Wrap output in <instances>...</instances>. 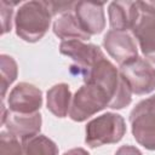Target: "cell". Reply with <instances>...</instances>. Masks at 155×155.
Instances as JSON below:
<instances>
[{"mask_svg": "<svg viewBox=\"0 0 155 155\" xmlns=\"http://www.w3.org/2000/svg\"><path fill=\"white\" fill-rule=\"evenodd\" d=\"M18 1H0V16H1V34H6L12 28V15H13V6H16Z\"/></svg>", "mask_w": 155, "mask_h": 155, "instance_id": "cell-19", "label": "cell"}, {"mask_svg": "<svg viewBox=\"0 0 155 155\" xmlns=\"http://www.w3.org/2000/svg\"><path fill=\"white\" fill-rule=\"evenodd\" d=\"M51 17L47 1H27L16 13V34L27 42H36L48 30Z\"/></svg>", "mask_w": 155, "mask_h": 155, "instance_id": "cell-2", "label": "cell"}, {"mask_svg": "<svg viewBox=\"0 0 155 155\" xmlns=\"http://www.w3.org/2000/svg\"><path fill=\"white\" fill-rule=\"evenodd\" d=\"M42 104L41 91L28 82L17 84L7 97V105L12 113L34 114L38 113Z\"/></svg>", "mask_w": 155, "mask_h": 155, "instance_id": "cell-9", "label": "cell"}, {"mask_svg": "<svg viewBox=\"0 0 155 155\" xmlns=\"http://www.w3.org/2000/svg\"><path fill=\"white\" fill-rule=\"evenodd\" d=\"M84 81L85 84H97L103 87L110 98L109 108L111 109H122L131 103L132 91L120 70L107 58L96 63L84 75Z\"/></svg>", "mask_w": 155, "mask_h": 155, "instance_id": "cell-1", "label": "cell"}, {"mask_svg": "<svg viewBox=\"0 0 155 155\" xmlns=\"http://www.w3.org/2000/svg\"><path fill=\"white\" fill-rule=\"evenodd\" d=\"M103 46L109 56L120 64V67L138 57L136 41L127 31L110 29L103 38Z\"/></svg>", "mask_w": 155, "mask_h": 155, "instance_id": "cell-10", "label": "cell"}, {"mask_svg": "<svg viewBox=\"0 0 155 155\" xmlns=\"http://www.w3.org/2000/svg\"><path fill=\"white\" fill-rule=\"evenodd\" d=\"M133 1H113L109 5V24L111 30L127 31L131 29Z\"/></svg>", "mask_w": 155, "mask_h": 155, "instance_id": "cell-15", "label": "cell"}, {"mask_svg": "<svg viewBox=\"0 0 155 155\" xmlns=\"http://www.w3.org/2000/svg\"><path fill=\"white\" fill-rule=\"evenodd\" d=\"M120 73L128 84L132 93L147 94L155 90V68L142 57L120 67Z\"/></svg>", "mask_w": 155, "mask_h": 155, "instance_id": "cell-7", "label": "cell"}, {"mask_svg": "<svg viewBox=\"0 0 155 155\" xmlns=\"http://www.w3.org/2000/svg\"><path fill=\"white\" fill-rule=\"evenodd\" d=\"M22 155H58V148L46 136L35 134L22 139Z\"/></svg>", "mask_w": 155, "mask_h": 155, "instance_id": "cell-16", "label": "cell"}, {"mask_svg": "<svg viewBox=\"0 0 155 155\" xmlns=\"http://www.w3.org/2000/svg\"><path fill=\"white\" fill-rule=\"evenodd\" d=\"M132 34L148 62L155 64V6L153 2H132Z\"/></svg>", "mask_w": 155, "mask_h": 155, "instance_id": "cell-3", "label": "cell"}, {"mask_svg": "<svg viewBox=\"0 0 155 155\" xmlns=\"http://www.w3.org/2000/svg\"><path fill=\"white\" fill-rule=\"evenodd\" d=\"M63 155H90V154L82 148H74V149H70V150L65 151Z\"/></svg>", "mask_w": 155, "mask_h": 155, "instance_id": "cell-22", "label": "cell"}, {"mask_svg": "<svg viewBox=\"0 0 155 155\" xmlns=\"http://www.w3.org/2000/svg\"><path fill=\"white\" fill-rule=\"evenodd\" d=\"M59 52L71 58L82 75H85L96 63L105 58L103 51L93 44H85L81 40L62 41L59 45Z\"/></svg>", "mask_w": 155, "mask_h": 155, "instance_id": "cell-8", "label": "cell"}, {"mask_svg": "<svg viewBox=\"0 0 155 155\" xmlns=\"http://www.w3.org/2000/svg\"><path fill=\"white\" fill-rule=\"evenodd\" d=\"M153 4H154V6H155V2H153Z\"/></svg>", "mask_w": 155, "mask_h": 155, "instance_id": "cell-23", "label": "cell"}, {"mask_svg": "<svg viewBox=\"0 0 155 155\" xmlns=\"http://www.w3.org/2000/svg\"><path fill=\"white\" fill-rule=\"evenodd\" d=\"M48 8L52 13V16L56 15H64L68 12H73L75 10V1H47Z\"/></svg>", "mask_w": 155, "mask_h": 155, "instance_id": "cell-20", "label": "cell"}, {"mask_svg": "<svg viewBox=\"0 0 155 155\" xmlns=\"http://www.w3.org/2000/svg\"><path fill=\"white\" fill-rule=\"evenodd\" d=\"M126 133V124L121 115L115 113L102 114L86 126L85 142L91 148L117 143Z\"/></svg>", "mask_w": 155, "mask_h": 155, "instance_id": "cell-4", "label": "cell"}, {"mask_svg": "<svg viewBox=\"0 0 155 155\" xmlns=\"http://www.w3.org/2000/svg\"><path fill=\"white\" fill-rule=\"evenodd\" d=\"M71 92L67 84H57L47 91V109L57 117H65L71 104Z\"/></svg>", "mask_w": 155, "mask_h": 155, "instance_id": "cell-14", "label": "cell"}, {"mask_svg": "<svg viewBox=\"0 0 155 155\" xmlns=\"http://www.w3.org/2000/svg\"><path fill=\"white\" fill-rule=\"evenodd\" d=\"M53 33L63 41L88 40L91 36L84 30L75 13L68 12L59 16L53 23Z\"/></svg>", "mask_w": 155, "mask_h": 155, "instance_id": "cell-13", "label": "cell"}, {"mask_svg": "<svg viewBox=\"0 0 155 155\" xmlns=\"http://www.w3.org/2000/svg\"><path fill=\"white\" fill-rule=\"evenodd\" d=\"M41 115L39 113L34 114H18V113H8L5 126L10 133L16 136L17 138L25 139L28 137L39 134L41 128Z\"/></svg>", "mask_w": 155, "mask_h": 155, "instance_id": "cell-12", "label": "cell"}, {"mask_svg": "<svg viewBox=\"0 0 155 155\" xmlns=\"http://www.w3.org/2000/svg\"><path fill=\"white\" fill-rule=\"evenodd\" d=\"M0 71H1V97L4 98L7 88L17 78V63L8 54L0 56Z\"/></svg>", "mask_w": 155, "mask_h": 155, "instance_id": "cell-17", "label": "cell"}, {"mask_svg": "<svg viewBox=\"0 0 155 155\" xmlns=\"http://www.w3.org/2000/svg\"><path fill=\"white\" fill-rule=\"evenodd\" d=\"M115 155H142V153L136 147H132V145H122V147H120L116 150Z\"/></svg>", "mask_w": 155, "mask_h": 155, "instance_id": "cell-21", "label": "cell"}, {"mask_svg": "<svg viewBox=\"0 0 155 155\" xmlns=\"http://www.w3.org/2000/svg\"><path fill=\"white\" fill-rule=\"evenodd\" d=\"M110 98L107 91L97 84H85L74 94L69 109V117L73 121L82 122L109 107Z\"/></svg>", "mask_w": 155, "mask_h": 155, "instance_id": "cell-5", "label": "cell"}, {"mask_svg": "<svg viewBox=\"0 0 155 155\" xmlns=\"http://www.w3.org/2000/svg\"><path fill=\"white\" fill-rule=\"evenodd\" d=\"M0 155H22V143L8 131L0 133Z\"/></svg>", "mask_w": 155, "mask_h": 155, "instance_id": "cell-18", "label": "cell"}, {"mask_svg": "<svg viewBox=\"0 0 155 155\" xmlns=\"http://www.w3.org/2000/svg\"><path fill=\"white\" fill-rule=\"evenodd\" d=\"M103 7V2L90 1H78L75 5L74 13L84 30L90 36L102 33V30L105 28V17Z\"/></svg>", "mask_w": 155, "mask_h": 155, "instance_id": "cell-11", "label": "cell"}, {"mask_svg": "<svg viewBox=\"0 0 155 155\" xmlns=\"http://www.w3.org/2000/svg\"><path fill=\"white\" fill-rule=\"evenodd\" d=\"M132 134L138 144L155 150V94L140 101L130 113Z\"/></svg>", "mask_w": 155, "mask_h": 155, "instance_id": "cell-6", "label": "cell"}]
</instances>
